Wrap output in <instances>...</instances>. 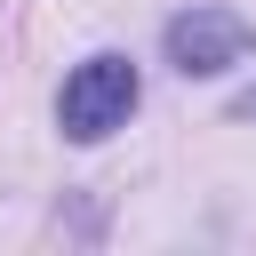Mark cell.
Listing matches in <instances>:
<instances>
[{
  "mask_svg": "<svg viewBox=\"0 0 256 256\" xmlns=\"http://www.w3.org/2000/svg\"><path fill=\"white\" fill-rule=\"evenodd\" d=\"M136 96H144V88H136V64H128V56H88V64L64 80L56 120H64V136H72V144H96V136L128 128Z\"/></svg>",
  "mask_w": 256,
  "mask_h": 256,
  "instance_id": "1",
  "label": "cell"
},
{
  "mask_svg": "<svg viewBox=\"0 0 256 256\" xmlns=\"http://www.w3.org/2000/svg\"><path fill=\"white\" fill-rule=\"evenodd\" d=\"M248 48H256V32H248V16H232V8H184V16H168V64H176L184 80L224 72V64H240Z\"/></svg>",
  "mask_w": 256,
  "mask_h": 256,
  "instance_id": "2",
  "label": "cell"
},
{
  "mask_svg": "<svg viewBox=\"0 0 256 256\" xmlns=\"http://www.w3.org/2000/svg\"><path fill=\"white\" fill-rule=\"evenodd\" d=\"M240 120H256V96H240Z\"/></svg>",
  "mask_w": 256,
  "mask_h": 256,
  "instance_id": "3",
  "label": "cell"
}]
</instances>
